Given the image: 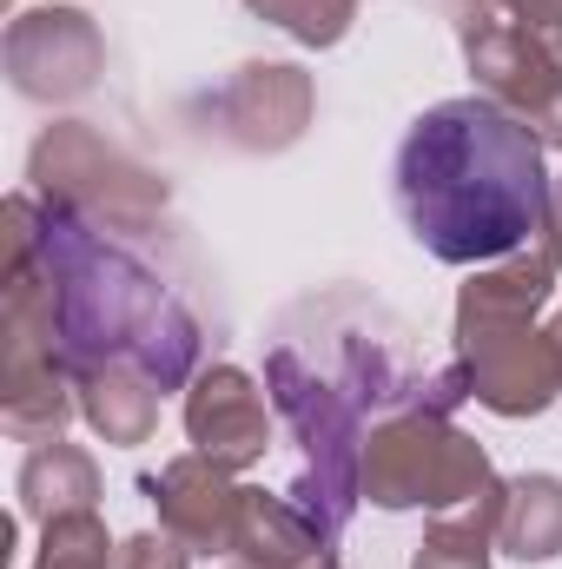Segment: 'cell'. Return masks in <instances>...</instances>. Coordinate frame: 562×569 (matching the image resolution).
I'll return each mask as SVG.
<instances>
[{"mask_svg": "<svg viewBox=\"0 0 562 569\" xmlns=\"http://www.w3.org/2000/svg\"><path fill=\"white\" fill-rule=\"evenodd\" d=\"M430 391V371L411 358L404 318L364 305L358 291L304 298L265 351V398L298 443V483L284 490L311 530L338 550L364 497V437L378 418L411 411Z\"/></svg>", "mask_w": 562, "mask_h": 569, "instance_id": "obj_1", "label": "cell"}, {"mask_svg": "<svg viewBox=\"0 0 562 569\" xmlns=\"http://www.w3.org/2000/svg\"><path fill=\"white\" fill-rule=\"evenodd\" d=\"M550 146L516 113L483 93L436 100L411 120L391 159V192L430 259L443 266H496L543 232L550 212Z\"/></svg>", "mask_w": 562, "mask_h": 569, "instance_id": "obj_2", "label": "cell"}, {"mask_svg": "<svg viewBox=\"0 0 562 569\" xmlns=\"http://www.w3.org/2000/svg\"><path fill=\"white\" fill-rule=\"evenodd\" d=\"M33 239L53 272V311H60V358L80 378L87 365L133 358L159 378V391H179L199 378V318L165 291V279L133 259L113 232H93L53 206L33 199Z\"/></svg>", "mask_w": 562, "mask_h": 569, "instance_id": "obj_3", "label": "cell"}, {"mask_svg": "<svg viewBox=\"0 0 562 569\" xmlns=\"http://www.w3.org/2000/svg\"><path fill=\"white\" fill-rule=\"evenodd\" d=\"M27 192L80 226H93V232H159V219L172 206L165 179L87 120H53L33 140Z\"/></svg>", "mask_w": 562, "mask_h": 569, "instance_id": "obj_4", "label": "cell"}, {"mask_svg": "<svg viewBox=\"0 0 562 569\" xmlns=\"http://www.w3.org/2000/svg\"><path fill=\"white\" fill-rule=\"evenodd\" d=\"M496 483L490 450L443 411H391L364 437V497L378 510H463Z\"/></svg>", "mask_w": 562, "mask_h": 569, "instance_id": "obj_5", "label": "cell"}, {"mask_svg": "<svg viewBox=\"0 0 562 569\" xmlns=\"http://www.w3.org/2000/svg\"><path fill=\"white\" fill-rule=\"evenodd\" d=\"M450 13H456V47H463L476 93L516 113L550 152H562V60L483 0H456Z\"/></svg>", "mask_w": 562, "mask_h": 569, "instance_id": "obj_6", "label": "cell"}, {"mask_svg": "<svg viewBox=\"0 0 562 569\" xmlns=\"http://www.w3.org/2000/svg\"><path fill=\"white\" fill-rule=\"evenodd\" d=\"M0 67L13 80L20 100H40V107H67L80 93L100 87L107 73V33L87 7H27L7 20V40H0Z\"/></svg>", "mask_w": 562, "mask_h": 569, "instance_id": "obj_7", "label": "cell"}, {"mask_svg": "<svg viewBox=\"0 0 562 569\" xmlns=\"http://www.w3.org/2000/svg\"><path fill=\"white\" fill-rule=\"evenodd\" d=\"M199 113L212 140L239 146V152H284L304 140L318 113V87L291 60H245L199 100Z\"/></svg>", "mask_w": 562, "mask_h": 569, "instance_id": "obj_8", "label": "cell"}, {"mask_svg": "<svg viewBox=\"0 0 562 569\" xmlns=\"http://www.w3.org/2000/svg\"><path fill=\"white\" fill-rule=\"evenodd\" d=\"M456 365L470 371V398L496 418H543L562 398V358L550 331H536V325L456 338Z\"/></svg>", "mask_w": 562, "mask_h": 569, "instance_id": "obj_9", "label": "cell"}, {"mask_svg": "<svg viewBox=\"0 0 562 569\" xmlns=\"http://www.w3.org/2000/svg\"><path fill=\"white\" fill-rule=\"evenodd\" d=\"M185 437L192 450H205L212 463H225L232 477L265 463L272 450V398L252 371L239 365H205L192 385H185Z\"/></svg>", "mask_w": 562, "mask_h": 569, "instance_id": "obj_10", "label": "cell"}, {"mask_svg": "<svg viewBox=\"0 0 562 569\" xmlns=\"http://www.w3.org/2000/svg\"><path fill=\"white\" fill-rule=\"evenodd\" d=\"M140 490L159 510V530H172L192 557H232V523H239V490L225 463H212L205 450H185L172 463H159L140 477Z\"/></svg>", "mask_w": 562, "mask_h": 569, "instance_id": "obj_11", "label": "cell"}, {"mask_svg": "<svg viewBox=\"0 0 562 569\" xmlns=\"http://www.w3.org/2000/svg\"><path fill=\"white\" fill-rule=\"evenodd\" d=\"M556 298V266L543 252H510L496 266H476L456 284V338L503 331V325H536V311Z\"/></svg>", "mask_w": 562, "mask_h": 569, "instance_id": "obj_12", "label": "cell"}, {"mask_svg": "<svg viewBox=\"0 0 562 569\" xmlns=\"http://www.w3.org/2000/svg\"><path fill=\"white\" fill-rule=\"evenodd\" d=\"M73 391H80V418L93 425L100 443H120V450H133L145 443L152 430H159V378L133 365V358H107V365H87L80 378H73Z\"/></svg>", "mask_w": 562, "mask_h": 569, "instance_id": "obj_13", "label": "cell"}, {"mask_svg": "<svg viewBox=\"0 0 562 569\" xmlns=\"http://www.w3.org/2000/svg\"><path fill=\"white\" fill-rule=\"evenodd\" d=\"M232 557L245 569H318L331 543L311 530V517L279 490H239V523H232Z\"/></svg>", "mask_w": 562, "mask_h": 569, "instance_id": "obj_14", "label": "cell"}, {"mask_svg": "<svg viewBox=\"0 0 562 569\" xmlns=\"http://www.w3.org/2000/svg\"><path fill=\"white\" fill-rule=\"evenodd\" d=\"M13 497H20V517L40 523V530H47L53 517L100 510V463H93L80 443H67V437L33 443L27 463H20V477H13Z\"/></svg>", "mask_w": 562, "mask_h": 569, "instance_id": "obj_15", "label": "cell"}, {"mask_svg": "<svg viewBox=\"0 0 562 569\" xmlns=\"http://www.w3.org/2000/svg\"><path fill=\"white\" fill-rule=\"evenodd\" d=\"M496 550L516 563H556L562 557V477L523 470L503 483V517H496Z\"/></svg>", "mask_w": 562, "mask_h": 569, "instance_id": "obj_16", "label": "cell"}, {"mask_svg": "<svg viewBox=\"0 0 562 569\" xmlns=\"http://www.w3.org/2000/svg\"><path fill=\"white\" fill-rule=\"evenodd\" d=\"M496 517H503V483H490V490H483L476 503H463V510H436V523L423 530L411 569H490Z\"/></svg>", "mask_w": 562, "mask_h": 569, "instance_id": "obj_17", "label": "cell"}, {"mask_svg": "<svg viewBox=\"0 0 562 569\" xmlns=\"http://www.w3.org/2000/svg\"><path fill=\"white\" fill-rule=\"evenodd\" d=\"M245 13L291 33L298 47H338L358 20V0H245Z\"/></svg>", "mask_w": 562, "mask_h": 569, "instance_id": "obj_18", "label": "cell"}, {"mask_svg": "<svg viewBox=\"0 0 562 569\" xmlns=\"http://www.w3.org/2000/svg\"><path fill=\"white\" fill-rule=\"evenodd\" d=\"M113 563H120V550H113L100 510L53 517V523L40 530V557H33V569H113Z\"/></svg>", "mask_w": 562, "mask_h": 569, "instance_id": "obj_19", "label": "cell"}, {"mask_svg": "<svg viewBox=\"0 0 562 569\" xmlns=\"http://www.w3.org/2000/svg\"><path fill=\"white\" fill-rule=\"evenodd\" d=\"M113 569H192V550L172 530H140V537L120 543V563Z\"/></svg>", "mask_w": 562, "mask_h": 569, "instance_id": "obj_20", "label": "cell"}, {"mask_svg": "<svg viewBox=\"0 0 562 569\" xmlns=\"http://www.w3.org/2000/svg\"><path fill=\"white\" fill-rule=\"evenodd\" d=\"M483 7L510 13L523 33H536V40H543V47L562 60V0H483Z\"/></svg>", "mask_w": 562, "mask_h": 569, "instance_id": "obj_21", "label": "cell"}, {"mask_svg": "<svg viewBox=\"0 0 562 569\" xmlns=\"http://www.w3.org/2000/svg\"><path fill=\"white\" fill-rule=\"evenodd\" d=\"M536 252L562 272V179L550 186V212H543V232H536Z\"/></svg>", "mask_w": 562, "mask_h": 569, "instance_id": "obj_22", "label": "cell"}, {"mask_svg": "<svg viewBox=\"0 0 562 569\" xmlns=\"http://www.w3.org/2000/svg\"><path fill=\"white\" fill-rule=\"evenodd\" d=\"M543 331H550V345H556V358H562V311L550 318V325H543Z\"/></svg>", "mask_w": 562, "mask_h": 569, "instance_id": "obj_23", "label": "cell"}, {"mask_svg": "<svg viewBox=\"0 0 562 569\" xmlns=\"http://www.w3.org/2000/svg\"><path fill=\"white\" fill-rule=\"evenodd\" d=\"M318 569H344V563H338V557H324V563H318Z\"/></svg>", "mask_w": 562, "mask_h": 569, "instance_id": "obj_24", "label": "cell"}, {"mask_svg": "<svg viewBox=\"0 0 562 569\" xmlns=\"http://www.w3.org/2000/svg\"><path fill=\"white\" fill-rule=\"evenodd\" d=\"M232 569H245V563H232Z\"/></svg>", "mask_w": 562, "mask_h": 569, "instance_id": "obj_25", "label": "cell"}]
</instances>
